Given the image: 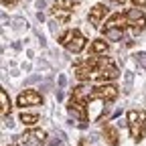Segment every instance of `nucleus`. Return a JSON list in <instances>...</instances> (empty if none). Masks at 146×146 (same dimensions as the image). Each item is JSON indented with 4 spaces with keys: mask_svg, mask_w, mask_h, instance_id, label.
Masks as SVG:
<instances>
[{
    "mask_svg": "<svg viewBox=\"0 0 146 146\" xmlns=\"http://www.w3.org/2000/svg\"><path fill=\"white\" fill-rule=\"evenodd\" d=\"M89 94H91V87L87 85H77L73 87L71 91V98H69V112L75 114L79 118V122H87V104H89Z\"/></svg>",
    "mask_w": 146,
    "mask_h": 146,
    "instance_id": "f257e3e1",
    "label": "nucleus"
},
{
    "mask_svg": "<svg viewBox=\"0 0 146 146\" xmlns=\"http://www.w3.org/2000/svg\"><path fill=\"white\" fill-rule=\"evenodd\" d=\"M126 27H128L126 12H116L106 21V27H102V33L108 41H122Z\"/></svg>",
    "mask_w": 146,
    "mask_h": 146,
    "instance_id": "f03ea898",
    "label": "nucleus"
},
{
    "mask_svg": "<svg viewBox=\"0 0 146 146\" xmlns=\"http://www.w3.org/2000/svg\"><path fill=\"white\" fill-rule=\"evenodd\" d=\"M126 120H128V130H130L132 140L140 142L146 134V112L144 110H130L126 114Z\"/></svg>",
    "mask_w": 146,
    "mask_h": 146,
    "instance_id": "7ed1b4c3",
    "label": "nucleus"
},
{
    "mask_svg": "<svg viewBox=\"0 0 146 146\" xmlns=\"http://www.w3.org/2000/svg\"><path fill=\"white\" fill-rule=\"evenodd\" d=\"M85 36L77 31V29H67L63 35H59V45L65 47L69 53L73 55H79L83 49H85Z\"/></svg>",
    "mask_w": 146,
    "mask_h": 146,
    "instance_id": "20e7f679",
    "label": "nucleus"
},
{
    "mask_svg": "<svg viewBox=\"0 0 146 146\" xmlns=\"http://www.w3.org/2000/svg\"><path fill=\"white\" fill-rule=\"evenodd\" d=\"M120 96V89L114 83H98L96 87H91L89 102L91 100H102V102H114Z\"/></svg>",
    "mask_w": 146,
    "mask_h": 146,
    "instance_id": "39448f33",
    "label": "nucleus"
},
{
    "mask_svg": "<svg viewBox=\"0 0 146 146\" xmlns=\"http://www.w3.org/2000/svg\"><path fill=\"white\" fill-rule=\"evenodd\" d=\"M75 6L77 4L73 2V0H55V4L51 8V14L57 18V21L67 23L71 18V14H73V10H75Z\"/></svg>",
    "mask_w": 146,
    "mask_h": 146,
    "instance_id": "423d86ee",
    "label": "nucleus"
},
{
    "mask_svg": "<svg viewBox=\"0 0 146 146\" xmlns=\"http://www.w3.org/2000/svg\"><path fill=\"white\" fill-rule=\"evenodd\" d=\"M126 21H128V27L134 31V35H138V33H142L146 29V14L140 8L126 10Z\"/></svg>",
    "mask_w": 146,
    "mask_h": 146,
    "instance_id": "0eeeda50",
    "label": "nucleus"
},
{
    "mask_svg": "<svg viewBox=\"0 0 146 146\" xmlns=\"http://www.w3.org/2000/svg\"><path fill=\"white\" fill-rule=\"evenodd\" d=\"M41 104H43V96L36 89H25L16 98V106L23 108V110L29 108V106H41Z\"/></svg>",
    "mask_w": 146,
    "mask_h": 146,
    "instance_id": "6e6552de",
    "label": "nucleus"
},
{
    "mask_svg": "<svg viewBox=\"0 0 146 146\" xmlns=\"http://www.w3.org/2000/svg\"><path fill=\"white\" fill-rule=\"evenodd\" d=\"M47 132L45 130H27L23 136H18V144L16 146H36L45 140Z\"/></svg>",
    "mask_w": 146,
    "mask_h": 146,
    "instance_id": "1a4fd4ad",
    "label": "nucleus"
},
{
    "mask_svg": "<svg viewBox=\"0 0 146 146\" xmlns=\"http://www.w3.org/2000/svg\"><path fill=\"white\" fill-rule=\"evenodd\" d=\"M108 16V6L106 4H96V6H91L89 8V14H87V18H89V23L94 25L96 29H102V21Z\"/></svg>",
    "mask_w": 146,
    "mask_h": 146,
    "instance_id": "9d476101",
    "label": "nucleus"
},
{
    "mask_svg": "<svg viewBox=\"0 0 146 146\" xmlns=\"http://www.w3.org/2000/svg\"><path fill=\"white\" fill-rule=\"evenodd\" d=\"M102 134H104V138L108 140L110 146H118V142H120V134H118V130H116L112 124H104Z\"/></svg>",
    "mask_w": 146,
    "mask_h": 146,
    "instance_id": "9b49d317",
    "label": "nucleus"
},
{
    "mask_svg": "<svg viewBox=\"0 0 146 146\" xmlns=\"http://www.w3.org/2000/svg\"><path fill=\"white\" fill-rule=\"evenodd\" d=\"M89 51H91V55H96V57H106L108 51H110V45L104 39H96L89 45Z\"/></svg>",
    "mask_w": 146,
    "mask_h": 146,
    "instance_id": "f8f14e48",
    "label": "nucleus"
},
{
    "mask_svg": "<svg viewBox=\"0 0 146 146\" xmlns=\"http://www.w3.org/2000/svg\"><path fill=\"white\" fill-rule=\"evenodd\" d=\"M0 110H2V118H6L8 114H10V110H12V102H10V98H8V94H6V89H0Z\"/></svg>",
    "mask_w": 146,
    "mask_h": 146,
    "instance_id": "ddd939ff",
    "label": "nucleus"
},
{
    "mask_svg": "<svg viewBox=\"0 0 146 146\" xmlns=\"http://www.w3.org/2000/svg\"><path fill=\"white\" fill-rule=\"evenodd\" d=\"M18 120H21L25 126H35L36 122H39V116H36V114H27V112H23L21 116H18Z\"/></svg>",
    "mask_w": 146,
    "mask_h": 146,
    "instance_id": "4468645a",
    "label": "nucleus"
},
{
    "mask_svg": "<svg viewBox=\"0 0 146 146\" xmlns=\"http://www.w3.org/2000/svg\"><path fill=\"white\" fill-rule=\"evenodd\" d=\"M134 8H146V0H132Z\"/></svg>",
    "mask_w": 146,
    "mask_h": 146,
    "instance_id": "2eb2a0df",
    "label": "nucleus"
},
{
    "mask_svg": "<svg viewBox=\"0 0 146 146\" xmlns=\"http://www.w3.org/2000/svg\"><path fill=\"white\" fill-rule=\"evenodd\" d=\"M16 2H18V0H2V4H4V6H14Z\"/></svg>",
    "mask_w": 146,
    "mask_h": 146,
    "instance_id": "dca6fc26",
    "label": "nucleus"
},
{
    "mask_svg": "<svg viewBox=\"0 0 146 146\" xmlns=\"http://www.w3.org/2000/svg\"><path fill=\"white\" fill-rule=\"evenodd\" d=\"M108 2H114V4H124V0H108Z\"/></svg>",
    "mask_w": 146,
    "mask_h": 146,
    "instance_id": "f3484780",
    "label": "nucleus"
},
{
    "mask_svg": "<svg viewBox=\"0 0 146 146\" xmlns=\"http://www.w3.org/2000/svg\"><path fill=\"white\" fill-rule=\"evenodd\" d=\"M14 146H16V144H14Z\"/></svg>",
    "mask_w": 146,
    "mask_h": 146,
    "instance_id": "a211bd4d",
    "label": "nucleus"
}]
</instances>
